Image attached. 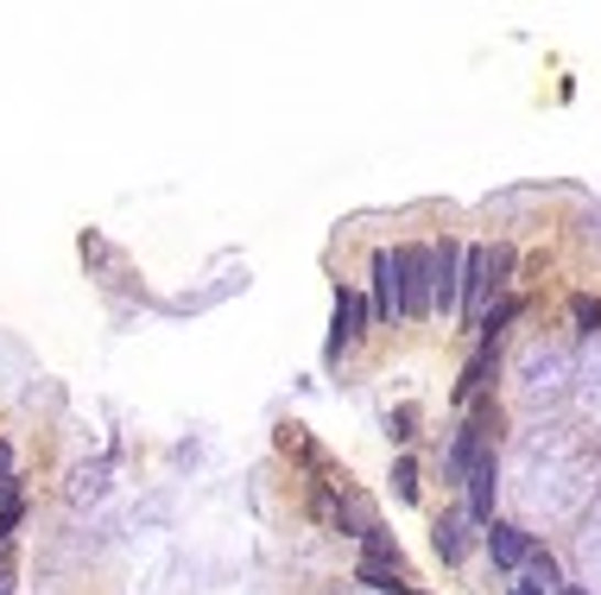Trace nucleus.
<instances>
[{
    "mask_svg": "<svg viewBox=\"0 0 601 595\" xmlns=\"http://www.w3.org/2000/svg\"><path fill=\"white\" fill-rule=\"evenodd\" d=\"M400 311L405 317L437 311V260L425 247H400Z\"/></svg>",
    "mask_w": 601,
    "mask_h": 595,
    "instance_id": "obj_1",
    "label": "nucleus"
},
{
    "mask_svg": "<svg viewBox=\"0 0 601 595\" xmlns=\"http://www.w3.org/2000/svg\"><path fill=\"white\" fill-rule=\"evenodd\" d=\"M488 431H494V412H476L462 431H456V443H450V475L456 482H469L481 456H494V450H488Z\"/></svg>",
    "mask_w": 601,
    "mask_h": 595,
    "instance_id": "obj_2",
    "label": "nucleus"
},
{
    "mask_svg": "<svg viewBox=\"0 0 601 595\" xmlns=\"http://www.w3.org/2000/svg\"><path fill=\"white\" fill-rule=\"evenodd\" d=\"M430 260H437V311L444 317H456L462 311V247L456 241H444V247H430Z\"/></svg>",
    "mask_w": 601,
    "mask_h": 595,
    "instance_id": "obj_3",
    "label": "nucleus"
},
{
    "mask_svg": "<svg viewBox=\"0 0 601 595\" xmlns=\"http://www.w3.org/2000/svg\"><path fill=\"white\" fill-rule=\"evenodd\" d=\"M374 311H380V323L405 317L400 311V247H380L374 254Z\"/></svg>",
    "mask_w": 601,
    "mask_h": 595,
    "instance_id": "obj_4",
    "label": "nucleus"
},
{
    "mask_svg": "<svg viewBox=\"0 0 601 595\" xmlns=\"http://www.w3.org/2000/svg\"><path fill=\"white\" fill-rule=\"evenodd\" d=\"M488 285H494V247H469V260H462V317L481 311Z\"/></svg>",
    "mask_w": 601,
    "mask_h": 595,
    "instance_id": "obj_5",
    "label": "nucleus"
},
{
    "mask_svg": "<svg viewBox=\"0 0 601 595\" xmlns=\"http://www.w3.org/2000/svg\"><path fill=\"white\" fill-rule=\"evenodd\" d=\"M532 551H538V544H532L520 526L494 519V532H488V558H494V564H501V570H526V564H532Z\"/></svg>",
    "mask_w": 601,
    "mask_h": 595,
    "instance_id": "obj_6",
    "label": "nucleus"
},
{
    "mask_svg": "<svg viewBox=\"0 0 601 595\" xmlns=\"http://www.w3.org/2000/svg\"><path fill=\"white\" fill-rule=\"evenodd\" d=\"M494 488H501V469H494V456H481L469 475V519H494Z\"/></svg>",
    "mask_w": 601,
    "mask_h": 595,
    "instance_id": "obj_7",
    "label": "nucleus"
},
{
    "mask_svg": "<svg viewBox=\"0 0 601 595\" xmlns=\"http://www.w3.org/2000/svg\"><path fill=\"white\" fill-rule=\"evenodd\" d=\"M354 337H361V298L342 285V291H336V330H329V355H342Z\"/></svg>",
    "mask_w": 601,
    "mask_h": 595,
    "instance_id": "obj_8",
    "label": "nucleus"
},
{
    "mask_svg": "<svg viewBox=\"0 0 601 595\" xmlns=\"http://www.w3.org/2000/svg\"><path fill=\"white\" fill-rule=\"evenodd\" d=\"M462 526H469L462 514H444L437 526H430V544H437V558H444V564H456V558H462V544H469V539H462Z\"/></svg>",
    "mask_w": 601,
    "mask_h": 595,
    "instance_id": "obj_9",
    "label": "nucleus"
},
{
    "mask_svg": "<svg viewBox=\"0 0 601 595\" xmlns=\"http://www.w3.org/2000/svg\"><path fill=\"white\" fill-rule=\"evenodd\" d=\"M393 494H400V500H418V463H412V456L393 463Z\"/></svg>",
    "mask_w": 601,
    "mask_h": 595,
    "instance_id": "obj_10",
    "label": "nucleus"
},
{
    "mask_svg": "<svg viewBox=\"0 0 601 595\" xmlns=\"http://www.w3.org/2000/svg\"><path fill=\"white\" fill-rule=\"evenodd\" d=\"M570 317H577V330L595 337V330H601V298H570Z\"/></svg>",
    "mask_w": 601,
    "mask_h": 595,
    "instance_id": "obj_11",
    "label": "nucleus"
},
{
    "mask_svg": "<svg viewBox=\"0 0 601 595\" xmlns=\"http://www.w3.org/2000/svg\"><path fill=\"white\" fill-rule=\"evenodd\" d=\"M13 526H20V500H7V507H0V544L13 539Z\"/></svg>",
    "mask_w": 601,
    "mask_h": 595,
    "instance_id": "obj_12",
    "label": "nucleus"
},
{
    "mask_svg": "<svg viewBox=\"0 0 601 595\" xmlns=\"http://www.w3.org/2000/svg\"><path fill=\"white\" fill-rule=\"evenodd\" d=\"M513 595H551V583H538V576H526V583H513Z\"/></svg>",
    "mask_w": 601,
    "mask_h": 595,
    "instance_id": "obj_13",
    "label": "nucleus"
},
{
    "mask_svg": "<svg viewBox=\"0 0 601 595\" xmlns=\"http://www.w3.org/2000/svg\"><path fill=\"white\" fill-rule=\"evenodd\" d=\"M0 595H13V558L0 551Z\"/></svg>",
    "mask_w": 601,
    "mask_h": 595,
    "instance_id": "obj_14",
    "label": "nucleus"
},
{
    "mask_svg": "<svg viewBox=\"0 0 601 595\" xmlns=\"http://www.w3.org/2000/svg\"><path fill=\"white\" fill-rule=\"evenodd\" d=\"M570 595H589V590H570Z\"/></svg>",
    "mask_w": 601,
    "mask_h": 595,
    "instance_id": "obj_15",
    "label": "nucleus"
}]
</instances>
